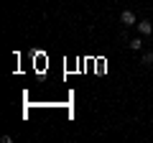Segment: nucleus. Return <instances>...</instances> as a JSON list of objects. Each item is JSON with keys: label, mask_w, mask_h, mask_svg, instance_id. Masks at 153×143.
Returning <instances> with one entry per match:
<instances>
[{"label": "nucleus", "mask_w": 153, "mask_h": 143, "mask_svg": "<svg viewBox=\"0 0 153 143\" xmlns=\"http://www.w3.org/2000/svg\"><path fill=\"white\" fill-rule=\"evenodd\" d=\"M120 23H123V26H135V13H133V10H123L120 13Z\"/></svg>", "instance_id": "f257e3e1"}, {"label": "nucleus", "mask_w": 153, "mask_h": 143, "mask_svg": "<svg viewBox=\"0 0 153 143\" xmlns=\"http://www.w3.org/2000/svg\"><path fill=\"white\" fill-rule=\"evenodd\" d=\"M138 31H140L143 36H148V33H153V23L151 21H140L138 23Z\"/></svg>", "instance_id": "f03ea898"}, {"label": "nucleus", "mask_w": 153, "mask_h": 143, "mask_svg": "<svg viewBox=\"0 0 153 143\" xmlns=\"http://www.w3.org/2000/svg\"><path fill=\"white\" fill-rule=\"evenodd\" d=\"M128 46H130L133 51H140V46H143V41H140V39H130V44H128Z\"/></svg>", "instance_id": "7ed1b4c3"}, {"label": "nucleus", "mask_w": 153, "mask_h": 143, "mask_svg": "<svg viewBox=\"0 0 153 143\" xmlns=\"http://www.w3.org/2000/svg\"><path fill=\"white\" fill-rule=\"evenodd\" d=\"M143 64H153V51H146V54H143Z\"/></svg>", "instance_id": "20e7f679"}]
</instances>
